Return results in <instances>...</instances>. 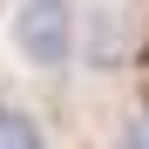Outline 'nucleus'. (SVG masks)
<instances>
[{
  "label": "nucleus",
  "mask_w": 149,
  "mask_h": 149,
  "mask_svg": "<svg viewBox=\"0 0 149 149\" xmlns=\"http://www.w3.org/2000/svg\"><path fill=\"white\" fill-rule=\"evenodd\" d=\"M0 149H47V129L27 102H0Z\"/></svg>",
  "instance_id": "obj_3"
},
{
  "label": "nucleus",
  "mask_w": 149,
  "mask_h": 149,
  "mask_svg": "<svg viewBox=\"0 0 149 149\" xmlns=\"http://www.w3.org/2000/svg\"><path fill=\"white\" fill-rule=\"evenodd\" d=\"M109 149H149V109H122L109 122Z\"/></svg>",
  "instance_id": "obj_4"
},
{
  "label": "nucleus",
  "mask_w": 149,
  "mask_h": 149,
  "mask_svg": "<svg viewBox=\"0 0 149 149\" xmlns=\"http://www.w3.org/2000/svg\"><path fill=\"white\" fill-rule=\"evenodd\" d=\"M149 41V14L142 0H81V68L95 74H122Z\"/></svg>",
  "instance_id": "obj_2"
},
{
  "label": "nucleus",
  "mask_w": 149,
  "mask_h": 149,
  "mask_svg": "<svg viewBox=\"0 0 149 149\" xmlns=\"http://www.w3.org/2000/svg\"><path fill=\"white\" fill-rule=\"evenodd\" d=\"M7 47L34 74L81 68V0H7Z\"/></svg>",
  "instance_id": "obj_1"
}]
</instances>
